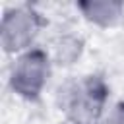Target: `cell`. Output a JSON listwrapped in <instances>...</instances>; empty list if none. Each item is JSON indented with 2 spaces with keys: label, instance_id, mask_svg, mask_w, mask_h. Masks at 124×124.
<instances>
[{
  "label": "cell",
  "instance_id": "6da1fadb",
  "mask_svg": "<svg viewBox=\"0 0 124 124\" xmlns=\"http://www.w3.org/2000/svg\"><path fill=\"white\" fill-rule=\"evenodd\" d=\"M48 72H50V64L46 52H43L41 48L25 50L12 66V74H10L12 89L19 97L37 99L48 79Z\"/></svg>",
  "mask_w": 124,
  "mask_h": 124
},
{
  "label": "cell",
  "instance_id": "7a4b0ae2",
  "mask_svg": "<svg viewBox=\"0 0 124 124\" xmlns=\"http://www.w3.org/2000/svg\"><path fill=\"white\" fill-rule=\"evenodd\" d=\"M105 99L107 89L103 81L97 78H87L64 95V108L74 124H93L103 112Z\"/></svg>",
  "mask_w": 124,
  "mask_h": 124
},
{
  "label": "cell",
  "instance_id": "3957f363",
  "mask_svg": "<svg viewBox=\"0 0 124 124\" xmlns=\"http://www.w3.org/2000/svg\"><path fill=\"white\" fill-rule=\"evenodd\" d=\"M39 29V16L31 8H14L2 17L0 41L6 52H25Z\"/></svg>",
  "mask_w": 124,
  "mask_h": 124
},
{
  "label": "cell",
  "instance_id": "277c9868",
  "mask_svg": "<svg viewBox=\"0 0 124 124\" xmlns=\"http://www.w3.org/2000/svg\"><path fill=\"white\" fill-rule=\"evenodd\" d=\"M79 8L83 10V16L89 21L103 27L112 25L120 17V12H122V6L114 2H87V4H81Z\"/></svg>",
  "mask_w": 124,
  "mask_h": 124
},
{
  "label": "cell",
  "instance_id": "5b68a950",
  "mask_svg": "<svg viewBox=\"0 0 124 124\" xmlns=\"http://www.w3.org/2000/svg\"><path fill=\"white\" fill-rule=\"evenodd\" d=\"M105 124H124V105L116 107L105 120Z\"/></svg>",
  "mask_w": 124,
  "mask_h": 124
}]
</instances>
